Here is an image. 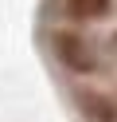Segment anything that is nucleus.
I'll return each mask as SVG.
<instances>
[{"mask_svg":"<svg viewBox=\"0 0 117 122\" xmlns=\"http://www.w3.org/2000/svg\"><path fill=\"white\" fill-rule=\"evenodd\" d=\"M109 0H66V12L70 16H101Z\"/></svg>","mask_w":117,"mask_h":122,"instance_id":"obj_1","label":"nucleus"}]
</instances>
